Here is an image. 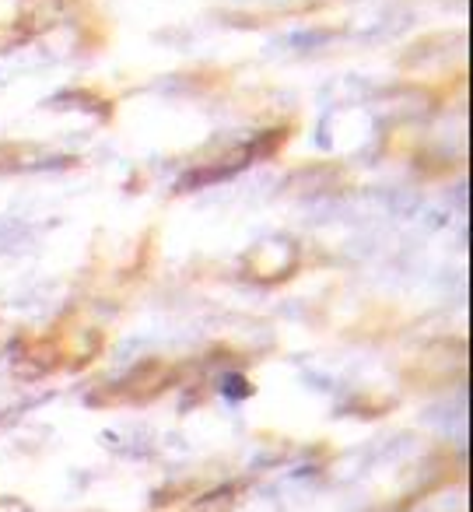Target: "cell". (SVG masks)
Listing matches in <instances>:
<instances>
[{
  "instance_id": "1",
  "label": "cell",
  "mask_w": 473,
  "mask_h": 512,
  "mask_svg": "<svg viewBox=\"0 0 473 512\" xmlns=\"http://www.w3.org/2000/svg\"><path fill=\"white\" fill-rule=\"evenodd\" d=\"M235 502H239V491L235 488H218V491H207L200 495L197 502L186 505V512H232Z\"/></svg>"
}]
</instances>
